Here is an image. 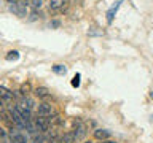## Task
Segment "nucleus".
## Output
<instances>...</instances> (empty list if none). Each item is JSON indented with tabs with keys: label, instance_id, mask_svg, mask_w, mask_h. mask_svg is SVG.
<instances>
[{
	"label": "nucleus",
	"instance_id": "obj_1",
	"mask_svg": "<svg viewBox=\"0 0 153 143\" xmlns=\"http://www.w3.org/2000/svg\"><path fill=\"white\" fill-rule=\"evenodd\" d=\"M37 113H38V116H51L53 113H54V108H53V105L51 103H48V102H42V103H38L37 105Z\"/></svg>",
	"mask_w": 153,
	"mask_h": 143
},
{
	"label": "nucleus",
	"instance_id": "obj_2",
	"mask_svg": "<svg viewBox=\"0 0 153 143\" xmlns=\"http://www.w3.org/2000/svg\"><path fill=\"white\" fill-rule=\"evenodd\" d=\"M35 129L38 132H46L48 129H50V121H48V118L45 116H40L35 119Z\"/></svg>",
	"mask_w": 153,
	"mask_h": 143
},
{
	"label": "nucleus",
	"instance_id": "obj_3",
	"mask_svg": "<svg viewBox=\"0 0 153 143\" xmlns=\"http://www.w3.org/2000/svg\"><path fill=\"white\" fill-rule=\"evenodd\" d=\"M10 10H11L13 13H16L18 16H24L26 14V5L21 3V2H14L10 5Z\"/></svg>",
	"mask_w": 153,
	"mask_h": 143
},
{
	"label": "nucleus",
	"instance_id": "obj_4",
	"mask_svg": "<svg viewBox=\"0 0 153 143\" xmlns=\"http://www.w3.org/2000/svg\"><path fill=\"white\" fill-rule=\"evenodd\" d=\"M13 92L10 89H7L5 86H0V99L3 100V102H11L13 100Z\"/></svg>",
	"mask_w": 153,
	"mask_h": 143
},
{
	"label": "nucleus",
	"instance_id": "obj_5",
	"mask_svg": "<svg viewBox=\"0 0 153 143\" xmlns=\"http://www.w3.org/2000/svg\"><path fill=\"white\" fill-rule=\"evenodd\" d=\"M94 138H96V140H100V142L108 140V138H110V132L104 130V129H96V130H94Z\"/></svg>",
	"mask_w": 153,
	"mask_h": 143
},
{
	"label": "nucleus",
	"instance_id": "obj_6",
	"mask_svg": "<svg viewBox=\"0 0 153 143\" xmlns=\"http://www.w3.org/2000/svg\"><path fill=\"white\" fill-rule=\"evenodd\" d=\"M123 2H121V0H118V2L117 3H115L113 5V7L112 8H110L108 10V11H107V22L110 24V22H112L113 21V18H115V14H117V11H118V8H120V5H121Z\"/></svg>",
	"mask_w": 153,
	"mask_h": 143
},
{
	"label": "nucleus",
	"instance_id": "obj_7",
	"mask_svg": "<svg viewBox=\"0 0 153 143\" xmlns=\"http://www.w3.org/2000/svg\"><path fill=\"white\" fill-rule=\"evenodd\" d=\"M59 142H61V143H76V137H75L74 130L65 132L64 135H62V138H61Z\"/></svg>",
	"mask_w": 153,
	"mask_h": 143
},
{
	"label": "nucleus",
	"instance_id": "obj_8",
	"mask_svg": "<svg viewBox=\"0 0 153 143\" xmlns=\"http://www.w3.org/2000/svg\"><path fill=\"white\" fill-rule=\"evenodd\" d=\"M65 0H50V10H53V11H57V10H61L62 7H64Z\"/></svg>",
	"mask_w": 153,
	"mask_h": 143
},
{
	"label": "nucleus",
	"instance_id": "obj_9",
	"mask_svg": "<svg viewBox=\"0 0 153 143\" xmlns=\"http://www.w3.org/2000/svg\"><path fill=\"white\" fill-rule=\"evenodd\" d=\"M35 95L38 99H46V97H50V91H48L46 88H37L35 89Z\"/></svg>",
	"mask_w": 153,
	"mask_h": 143
},
{
	"label": "nucleus",
	"instance_id": "obj_10",
	"mask_svg": "<svg viewBox=\"0 0 153 143\" xmlns=\"http://www.w3.org/2000/svg\"><path fill=\"white\" fill-rule=\"evenodd\" d=\"M53 72H54L56 75H65L67 73V67L62 65V64H56L53 67Z\"/></svg>",
	"mask_w": 153,
	"mask_h": 143
},
{
	"label": "nucleus",
	"instance_id": "obj_11",
	"mask_svg": "<svg viewBox=\"0 0 153 143\" xmlns=\"http://www.w3.org/2000/svg\"><path fill=\"white\" fill-rule=\"evenodd\" d=\"M11 143H27V140L22 133H14L11 137Z\"/></svg>",
	"mask_w": 153,
	"mask_h": 143
},
{
	"label": "nucleus",
	"instance_id": "obj_12",
	"mask_svg": "<svg viewBox=\"0 0 153 143\" xmlns=\"http://www.w3.org/2000/svg\"><path fill=\"white\" fill-rule=\"evenodd\" d=\"M5 59H7L8 62H11V60H18L19 59V52L18 51H10L7 56H5Z\"/></svg>",
	"mask_w": 153,
	"mask_h": 143
},
{
	"label": "nucleus",
	"instance_id": "obj_13",
	"mask_svg": "<svg viewBox=\"0 0 153 143\" xmlns=\"http://www.w3.org/2000/svg\"><path fill=\"white\" fill-rule=\"evenodd\" d=\"M80 78H81L80 73H76L74 78H72V86H74V88H78V86H80Z\"/></svg>",
	"mask_w": 153,
	"mask_h": 143
},
{
	"label": "nucleus",
	"instance_id": "obj_14",
	"mask_svg": "<svg viewBox=\"0 0 153 143\" xmlns=\"http://www.w3.org/2000/svg\"><path fill=\"white\" fill-rule=\"evenodd\" d=\"M33 10H37V8H40L42 7V0H30V2H27Z\"/></svg>",
	"mask_w": 153,
	"mask_h": 143
},
{
	"label": "nucleus",
	"instance_id": "obj_15",
	"mask_svg": "<svg viewBox=\"0 0 153 143\" xmlns=\"http://www.w3.org/2000/svg\"><path fill=\"white\" fill-rule=\"evenodd\" d=\"M102 143H117V142H115V140H110V138H108V140H104Z\"/></svg>",
	"mask_w": 153,
	"mask_h": 143
},
{
	"label": "nucleus",
	"instance_id": "obj_16",
	"mask_svg": "<svg viewBox=\"0 0 153 143\" xmlns=\"http://www.w3.org/2000/svg\"><path fill=\"white\" fill-rule=\"evenodd\" d=\"M3 135H5V132H3V129H2V127H0V138H2Z\"/></svg>",
	"mask_w": 153,
	"mask_h": 143
},
{
	"label": "nucleus",
	"instance_id": "obj_17",
	"mask_svg": "<svg viewBox=\"0 0 153 143\" xmlns=\"http://www.w3.org/2000/svg\"><path fill=\"white\" fill-rule=\"evenodd\" d=\"M85 143H94V142H91V140H88V142H85Z\"/></svg>",
	"mask_w": 153,
	"mask_h": 143
},
{
	"label": "nucleus",
	"instance_id": "obj_18",
	"mask_svg": "<svg viewBox=\"0 0 153 143\" xmlns=\"http://www.w3.org/2000/svg\"><path fill=\"white\" fill-rule=\"evenodd\" d=\"M152 99H153V92H152Z\"/></svg>",
	"mask_w": 153,
	"mask_h": 143
},
{
	"label": "nucleus",
	"instance_id": "obj_19",
	"mask_svg": "<svg viewBox=\"0 0 153 143\" xmlns=\"http://www.w3.org/2000/svg\"><path fill=\"white\" fill-rule=\"evenodd\" d=\"M27 2H30V0H27Z\"/></svg>",
	"mask_w": 153,
	"mask_h": 143
}]
</instances>
